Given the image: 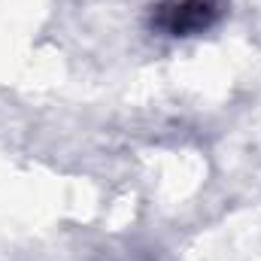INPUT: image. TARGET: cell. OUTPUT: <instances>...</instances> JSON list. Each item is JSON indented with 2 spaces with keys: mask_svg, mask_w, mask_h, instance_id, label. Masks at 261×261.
Here are the masks:
<instances>
[{
  "mask_svg": "<svg viewBox=\"0 0 261 261\" xmlns=\"http://www.w3.org/2000/svg\"><path fill=\"white\" fill-rule=\"evenodd\" d=\"M219 12H222L219 0H170L155 9L152 24H158L170 37H189L206 31L219 18Z\"/></svg>",
  "mask_w": 261,
  "mask_h": 261,
  "instance_id": "6da1fadb",
  "label": "cell"
}]
</instances>
